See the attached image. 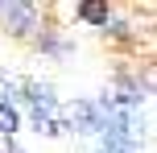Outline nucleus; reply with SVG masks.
Masks as SVG:
<instances>
[{"mask_svg": "<svg viewBox=\"0 0 157 153\" xmlns=\"http://www.w3.org/2000/svg\"><path fill=\"white\" fill-rule=\"evenodd\" d=\"M13 99H17V87L4 79V75H0V104H13Z\"/></svg>", "mask_w": 157, "mask_h": 153, "instance_id": "5", "label": "nucleus"}, {"mask_svg": "<svg viewBox=\"0 0 157 153\" xmlns=\"http://www.w3.org/2000/svg\"><path fill=\"white\" fill-rule=\"evenodd\" d=\"M17 128H21V112H17L13 104H0V132H4V137H13Z\"/></svg>", "mask_w": 157, "mask_h": 153, "instance_id": "3", "label": "nucleus"}, {"mask_svg": "<svg viewBox=\"0 0 157 153\" xmlns=\"http://www.w3.org/2000/svg\"><path fill=\"white\" fill-rule=\"evenodd\" d=\"M8 153H21V149H17V145H8Z\"/></svg>", "mask_w": 157, "mask_h": 153, "instance_id": "6", "label": "nucleus"}, {"mask_svg": "<svg viewBox=\"0 0 157 153\" xmlns=\"http://www.w3.org/2000/svg\"><path fill=\"white\" fill-rule=\"evenodd\" d=\"M0 21L13 33H33L37 29V8L33 4H0Z\"/></svg>", "mask_w": 157, "mask_h": 153, "instance_id": "2", "label": "nucleus"}, {"mask_svg": "<svg viewBox=\"0 0 157 153\" xmlns=\"http://www.w3.org/2000/svg\"><path fill=\"white\" fill-rule=\"evenodd\" d=\"M17 99H21L25 116H29V124L37 132H46V137L62 132V104H58V95L46 87V83H25Z\"/></svg>", "mask_w": 157, "mask_h": 153, "instance_id": "1", "label": "nucleus"}, {"mask_svg": "<svg viewBox=\"0 0 157 153\" xmlns=\"http://www.w3.org/2000/svg\"><path fill=\"white\" fill-rule=\"evenodd\" d=\"M78 13H83V21H95V25H108V8H103V4H83V8H78Z\"/></svg>", "mask_w": 157, "mask_h": 153, "instance_id": "4", "label": "nucleus"}]
</instances>
